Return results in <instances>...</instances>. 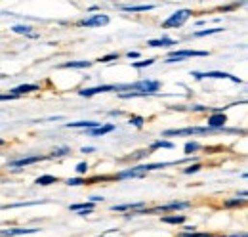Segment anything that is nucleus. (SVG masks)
I'll return each instance as SVG.
<instances>
[{
	"label": "nucleus",
	"instance_id": "f257e3e1",
	"mask_svg": "<svg viewBox=\"0 0 248 237\" xmlns=\"http://www.w3.org/2000/svg\"><path fill=\"white\" fill-rule=\"evenodd\" d=\"M239 132L237 128H217V130H212L208 126H187V128H174V130H164L162 136L166 138H172V136H202V134H235Z\"/></svg>",
	"mask_w": 248,
	"mask_h": 237
},
{
	"label": "nucleus",
	"instance_id": "f03ea898",
	"mask_svg": "<svg viewBox=\"0 0 248 237\" xmlns=\"http://www.w3.org/2000/svg\"><path fill=\"white\" fill-rule=\"evenodd\" d=\"M191 10H178V12H174L168 19H164L162 21V29H178V27H184L186 25V21L191 17Z\"/></svg>",
	"mask_w": 248,
	"mask_h": 237
},
{
	"label": "nucleus",
	"instance_id": "7ed1b4c3",
	"mask_svg": "<svg viewBox=\"0 0 248 237\" xmlns=\"http://www.w3.org/2000/svg\"><path fill=\"white\" fill-rule=\"evenodd\" d=\"M204 56H208L206 50H176V52L168 54L164 61L166 63H176V61H184L187 58H204Z\"/></svg>",
	"mask_w": 248,
	"mask_h": 237
},
{
	"label": "nucleus",
	"instance_id": "20e7f679",
	"mask_svg": "<svg viewBox=\"0 0 248 237\" xmlns=\"http://www.w3.org/2000/svg\"><path fill=\"white\" fill-rule=\"evenodd\" d=\"M189 207H191V205H189L187 201H172V203H168V205L155 207V208H151V210L141 208V210H138V212H134V214H156V212H168V210L178 212V210H184V208H189Z\"/></svg>",
	"mask_w": 248,
	"mask_h": 237
},
{
	"label": "nucleus",
	"instance_id": "39448f33",
	"mask_svg": "<svg viewBox=\"0 0 248 237\" xmlns=\"http://www.w3.org/2000/svg\"><path fill=\"white\" fill-rule=\"evenodd\" d=\"M191 75H193L197 81H202V79H227V81H231V83H235V85H241V83H243L239 77L229 75V73H223V71H208V73H199V71H193Z\"/></svg>",
	"mask_w": 248,
	"mask_h": 237
},
{
	"label": "nucleus",
	"instance_id": "423d86ee",
	"mask_svg": "<svg viewBox=\"0 0 248 237\" xmlns=\"http://www.w3.org/2000/svg\"><path fill=\"white\" fill-rule=\"evenodd\" d=\"M109 16L105 14H93L90 17H84L82 21H78L80 27H103V25H109Z\"/></svg>",
	"mask_w": 248,
	"mask_h": 237
},
{
	"label": "nucleus",
	"instance_id": "0eeeda50",
	"mask_svg": "<svg viewBox=\"0 0 248 237\" xmlns=\"http://www.w3.org/2000/svg\"><path fill=\"white\" fill-rule=\"evenodd\" d=\"M46 159H48V157H44V155L21 157V159L10 161V163H8V169H23V167H29V165H34V163H42V161H46Z\"/></svg>",
	"mask_w": 248,
	"mask_h": 237
},
{
	"label": "nucleus",
	"instance_id": "6e6552de",
	"mask_svg": "<svg viewBox=\"0 0 248 237\" xmlns=\"http://www.w3.org/2000/svg\"><path fill=\"white\" fill-rule=\"evenodd\" d=\"M40 228H8V230H0V237H19V236H31L38 234Z\"/></svg>",
	"mask_w": 248,
	"mask_h": 237
},
{
	"label": "nucleus",
	"instance_id": "1a4fd4ad",
	"mask_svg": "<svg viewBox=\"0 0 248 237\" xmlns=\"http://www.w3.org/2000/svg\"><path fill=\"white\" fill-rule=\"evenodd\" d=\"M113 90H117V85H101V86H93V88L78 90V96H82V98H92V96L105 94V92H113Z\"/></svg>",
	"mask_w": 248,
	"mask_h": 237
},
{
	"label": "nucleus",
	"instance_id": "9d476101",
	"mask_svg": "<svg viewBox=\"0 0 248 237\" xmlns=\"http://www.w3.org/2000/svg\"><path fill=\"white\" fill-rule=\"evenodd\" d=\"M225 122H227V115L225 113H212L208 117V124L206 126L212 128V130H217V128H223Z\"/></svg>",
	"mask_w": 248,
	"mask_h": 237
},
{
	"label": "nucleus",
	"instance_id": "9b49d317",
	"mask_svg": "<svg viewBox=\"0 0 248 237\" xmlns=\"http://www.w3.org/2000/svg\"><path fill=\"white\" fill-rule=\"evenodd\" d=\"M176 44H178V40L168 38V36L153 38V40H149V42H147V46H149V48H170V46H176Z\"/></svg>",
	"mask_w": 248,
	"mask_h": 237
},
{
	"label": "nucleus",
	"instance_id": "f8f14e48",
	"mask_svg": "<svg viewBox=\"0 0 248 237\" xmlns=\"http://www.w3.org/2000/svg\"><path fill=\"white\" fill-rule=\"evenodd\" d=\"M115 130V124H99L92 130H86V136H92V138H97V136H105L109 132Z\"/></svg>",
	"mask_w": 248,
	"mask_h": 237
},
{
	"label": "nucleus",
	"instance_id": "ddd939ff",
	"mask_svg": "<svg viewBox=\"0 0 248 237\" xmlns=\"http://www.w3.org/2000/svg\"><path fill=\"white\" fill-rule=\"evenodd\" d=\"M101 122L97 120H77V122H67V128H84V130H92L95 126H99Z\"/></svg>",
	"mask_w": 248,
	"mask_h": 237
},
{
	"label": "nucleus",
	"instance_id": "4468645a",
	"mask_svg": "<svg viewBox=\"0 0 248 237\" xmlns=\"http://www.w3.org/2000/svg\"><path fill=\"white\" fill-rule=\"evenodd\" d=\"M145 207V203L143 201H140V203H124V205H113L111 210L113 212H123V210H141V208Z\"/></svg>",
	"mask_w": 248,
	"mask_h": 237
},
{
	"label": "nucleus",
	"instance_id": "2eb2a0df",
	"mask_svg": "<svg viewBox=\"0 0 248 237\" xmlns=\"http://www.w3.org/2000/svg\"><path fill=\"white\" fill-rule=\"evenodd\" d=\"M36 90H40L38 85H19V86H16V88L12 90V94H14L16 98H19V96H23V94H31V92H36Z\"/></svg>",
	"mask_w": 248,
	"mask_h": 237
},
{
	"label": "nucleus",
	"instance_id": "dca6fc26",
	"mask_svg": "<svg viewBox=\"0 0 248 237\" xmlns=\"http://www.w3.org/2000/svg\"><path fill=\"white\" fill-rule=\"evenodd\" d=\"M69 210H80L78 214L80 216H84V214H90V212H93V203H90V201H86V203H77V205H69Z\"/></svg>",
	"mask_w": 248,
	"mask_h": 237
},
{
	"label": "nucleus",
	"instance_id": "f3484780",
	"mask_svg": "<svg viewBox=\"0 0 248 237\" xmlns=\"http://www.w3.org/2000/svg\"><path fill=\"white\" fill-rule=\"evenodd\" d=\"M92 65V61L80 59V61H65L62 63V69H88Z\"/></svg>",
	"mask_w": 248,
	"mask_h": 237
},
{
	"label": "nucleus",
	"instance_id": "a211bd4d",
	"mask_svg": "<svg viewBox=\"0 0 248 237\" xmlns=\"http://www.w3.org/2000/svg\"><path fill=\"white\" fill-rule=\"evenodd\" d=\"M155 8V4H134V6H121V10L124 12H132V14H138V12H149V10H153Z\"/></svg>",
	"mask_w": 248,
	"mask_h": 237
},
{
	"label": "nucleus",
	"instance_id": "6ab92c4d",
	"mask_svg": "<svg viewBox=\"0 0 248 237\" xmlns=\"http://www.w3.org/2000/svg\"><path fill=\"white\" fill-rule=\"evenodd\" d=\"M162 222L164 224H172V226H180L186 222V216L184 214H174V216H162Z\"/></svg>",
	"mask_w": 248,
	"mask_h": 237
},
{
	"label": "nucleus",
	"instance_id": "aec40b11",
	"mask_svg": "<svg viewBox=\"0 0 248 237\" xmlns=\"http://www.w3.org/2000/svg\"><path fill=\"white\" fill-rule=\"evenodd\" d=\"M31 29H32L31 25H14V27H12V31H14L16 34H27V36H32V38H34L36 34H34Z\"/></svg>",
	"mask_w": 248,
	"mask_h": 237
},
{
	"label": "nucleus",
	"instance_id": "412c9836",
	"mask_svg": "<svg viewBox=\"0 0 248 237\" xmlns=\"http://www.w3.org/2000/svg\"><path fill=\"white\" fill-rule=\"evenodd\" d=\"M223 27H214V29H202V31H195L193 33V36L195 38H202V36H210V34H217V33H221Z\"/></svg>",
	"mask_w": 248,
	"mask_h": 237
},
{
	"label": "nucleus",
	"instance_id": "4be33fe9",
	"mask_svg": "<svg viewBox=\"0 0 248 237\" xmlns=\"http://www.w3.org/2000/svg\"><path fill=\"white\" fill-rule=\"evenodd\" d=\"M54 182H58V178L52 176V174H42V176L36 178V186H52Z\"/></svg>",
	"mask_w": 248,
	"mask_h": 237
},
{
	"label": "nucleus",
	"instance_id": "5701e85b",
	"mask_svg": "<svg viewBox=\"0 0 248 237\" xmlns=\"http://www.w3.org/2000/svg\"><path fill=\"white\" fill-rule=\"evenodd\" d=\"M174 149V144L172 142H168V140H156L151 144V149Z\"/></svg>",
	"mask_w": 248,
	"mask_h": 237
},
{
	"label": "nucleus",
	"instance_id": "b1692460",
	"mask_svg": "<svg viewBox=\"0 0 248 237\" xmlns=\"http://www.w3.org/2000/svg\"><path fill=\"white\" fill-rule=\"evenodd\" d=\"M128 122H130L132 126H136V128H143V124H145V118L140 117V115H132V117L128 118Z\"/></svg>",
	"mask_w": 248,
	"mask_h": 237
},
{
	"label": "nucleus",
	"instance_id": "393cba45",
	"mask_svg": "<svg viewBox=\"0 0 248 237\" xmlns=\"http://www.w3.org/2000/svg\"><path fill=\"white\" fill-rule=\"evenodd\" d=\"M65 155H69V148H60V149H54L50 155H48V159H56V157H65Z\"/></svg>",
	"mask_w": 248,
	"mask_h": 237
},
{
	"label": "nucleus",
	"instance_id": "a878e982",
	"mask_svg": "<svg viewBox=\"0 0 248 237\" xmlns=\"http://www.w3.org/2000/svg\"><path fill=\"white\" fill-rule=\"evenodd\" d=\"M184 149H186V155H193V153H197V151L201 149V146H199L197 142H187Z\"/></svg>",
	"mask_w": 248,
	"mask_h": 237
},
{
	"label": "nucleus",
	"instance_id": "bb28decb",
	"mask_svg": "<svg viewBox=\"0 0 248 237\" xmlns=\"http://www.w3.org/2000/svg\"><path fill=\"white\" fill-rule=\"evenodd\" d=\"M243 203H245V199H243V197H241V199H239V197H237V199H229V201H225V203H223V207H241V205H243Z\"/></svg>",
	"mask_w": 248,
	"mask_h": 237
},
{
	"label": "nucleus",
	"instance_id": "cd10ccee",
	"mask_svg": "<svg viewBox=\"0 0 248 237\" xmlns=\"http://www.w3.org/2000/svg\"><path fill=\"white\" fill-rule=\"evenodd\" d=\"M155 63V59H143V61H136L134 63V69H143V67H149V65H153Z\"/></svg>",
	"mask_w": 248,
	"mask_h": 237
},
{
	"label": "nucleus",
	"instance_id": "c85d7f7f",
	"mask_svg": "<svg viewBox=\"0 0 248 237\" xmlns=\"http://www.w3.org/2000/svg\"><path fill=\"white\" fill-rule=\"evenodd\" d=\"M65 184H67V186H73V187H75V186H84V184H86V180H82V178H69V180H67Z\"/></svg>",
	"mask_w": 248,
	"mask_h": 237
},
{
	"label": "nucleus",
	"instance_id": "c756f323",
	"mask_svg": "<svg viewBox=\"0 0 248 237\" xmlns=\"http://www.w3.org/2000/svg\"><path fill=\"white\" fill-rule=\"evenodd\" d=\"M88 169H90L88 163H78V165H77V174H86Z\"/></svg>",
	"mask_w": 248,
	"mask_h": 237
},
{
	"label": "nucleus",
	"instance_id": "7c9ffc66",
	"mask_svg": "<svg viewBox=\"0 0 248 237\" xmlns=\"http://www.w3.org/2000/svg\"><path fill=\"white\" fill-rule=\"evenodd\" d=\"M113 59H119V54H107V56H101L97 61H99V63H109V61H113Z\"/></svg>",
	"mask_w": 248,
	"mask_h": 237
},
{
	"label": "nucleus",
	"instance_id": "2f4dec72",
	"mask_svg": "<svg viewBox=\"0 0 248 237\" xmlns=\"http://www.w3.org/2000/svg\"><path fill=\"white\" fill-rule=\"evenodd\" d=\"M178 237H216L212 236V234H197V232H191V234H182V236Z\"/></svg>",
	"mask_w": 248,
	"mask_h": 237
},
{
	"label": "nucleus",
	"instance_id": "473e14b6",
	"mask_svg": "<svg viewBox=\"0 0 248 237\" xmlns=\"http://www.w3.org/2000/svg\"><path fill=\"white\" fill-rule=\"evenodd\" d=\"M199 170H201V165L197 163V165H191V167H187L184 172H186V174H193V172H199Z\"/></svg>",
	"mask_w": 248,
	"mask_h": 237
},
{
	"label": "nucleus",
	"instance_id": "72a5a7b5",
	"mask_svg": "<svg viewBox=\"0 0 248 237\" xmlns=\"http://www.w3.org/2000/svg\"><path fill=\"white\" fill-rule=\"evenodd\" d=\"M12 100H16L14 94H0V102H12Z\"/></svg>",
	"mask_w": 248,
	"mask_h": 237
},
{
	"label": "nucleus",
	"instance_id": "f704fd0d",
	"mask_svg": "<svg viewBox=\"0 0 248 237\" xmlns=\"http://www.w3.org/2000/svg\"><path fill=\"white\" fill-rule=\"evenodd\" d=\"M126 56H128L130 59H138V58H140V52H128Z\"/></svg>",
	"mask_w": 248,
	"mask_h": 237
},
{
	"label": "nucleus",
	"instance_id": "c9c22d12",
	"mask_svg": "<svg viewBox=\"0 0 248 237\" xmlns=\"http://www.w3.org/2000/svg\"><path fill=\"white\" fill-rule=\"evenodd\" d=\"M99 201H103V197H99V195H92L90 197V203H99Z\"/></svg>",
	"mask_w": 248,
	"mask_h": 237
},
{
	"label": "nucleus",
	"instance_id": "e433bc0d",
	"mask_svg": "<svg viewBox=\"0 0 248 237\" xmlns=\"http://www.w3.org/2000/svg\"><path fill=\"white\" fill-rule=\"evenodd\" d=\"M93 151H95V149L90 148V146H88V148H82V149H80V153H93Z\"/></svg>",
	"mask_w": 248,
	"mask_h": 237
},
{
	"label": "nucleus",
	"instance_id": "4c0bfd02",
	"mask_svg": "<svg viewBox=\"0 0 248 237\" xmlns=\"http://www.w3.org/2000/svg\"><path fill=\"white\" fill-rule=\"evenodd\" d=\"M227 237H247V234H233V236H227Z\"/></svg>",
	"mask_w": 248,
	"mask_h": 237
},
{
	"label": "nucleus",
	"instance_id": "58836bf2",
	"mask_svg": "<svg viewBox=\"0 0 248 237\" xmlns=\"http://www.w3.org/2000/svg\"><path fill=\"white\" fill-rule=\"evenodd\" d=\"M4 144H6V142H4V140H2V138H0V146H4Z\"/></svg>",
	"mask_w": 248,
	"mask_h": 237
}]
</instances>
